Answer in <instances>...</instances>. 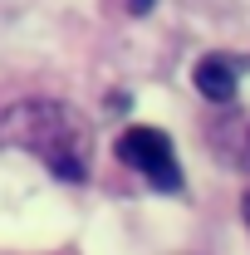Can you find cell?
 I'll return each instance as SVG.
<instances>
[{
  "instance_id": "6da1fadb",
  "label": "cell",
  "mask_w": 250,
  "mask_h": 255,
  "mask_svg": "<svg viewBox=\"0 0 250 255\" xmlns=\"http://www.w3.org/2000/svg\"><path fill=\"white\" fill-rule=\"evenodd\" d=\"M0 142H15L44 162L59 182H84L89 157H94V132L59 98H30L0 113Z\"/></svg>"
},
{
  "instance_id": "7a4b0ae2",
  "label": "cell",
  "mask_w": 250,
  "mask_h": 255,
  "mask_svg": "<svg viewBox=\"0 0 250 255\" xmlns=\"http://www.w3.org/2000/svg\"><path fill=\"white\" fill-rule=\"evenodd\" d=\"M113 152L123 167L132 172H142V182H152L162 196H177V191L187 187V177H182V162H177V147H172V137L162 132V128H127L118 132V142H113Z\"/></svg>"
},
{
  "instance_id": "3957f363",
  "label": "cell",
  "mask_w": 250,
  "mask_h": 255,
  "mask_svg": "<svg viewBox=\"0 0 250 255\" xmlns=\"http://www.w3.org/2000/svg\"><path fill=\"white\" fill-rule=\"evenodd\" d=\"M241 69L246 64L231 59V54H201L196 69H191V84H196V94L206 98V103L226 108V103H236V94H241Z\"/></svg>"
},
{
  "instance_id": "277c9868",
  "label": "cell",
  "mask_w": 250,
  "mask_h": 255,
  "mask_svg": "<svg viewBox=\"0 0 250 255\" xmlns=\"http://www.w3.org/2000/svg\"><path fill=\"white\" fill-rule=\"evenodd\" d=\"M236 167H241V172H250V123H241V132H236Z\"/></svg>"
},
{
  "instance_id": "5b68a950",
  "label": "cell",
  "mask_w": 250,
  "mask_h": 255,
  "mask_svg": "<svg viewBox=\"0 0 250 255\" xmlns=\"http://www.w3.org/2000/svg\"><path fill=\"white\" fill-rule=\"evenodd\" d=\"M152 5H157V0H127V10H132V15H152Z\"/></svg>"
},
{
  "instance_id": "8992f818",
  "label": "cell",
  "mask_w": 250,
  "mask_h": 255,
  "mask_svg": "<svg viewBox=\"0 0 250 255\" xmlns=\"http://www.w3.org/2000/svg\"><path fill=\"white\" fill-rule=\"evenodd\" d=\"M241 216H246V226H250V191L241 196Z\"/></svg>"
}]
</instances>
